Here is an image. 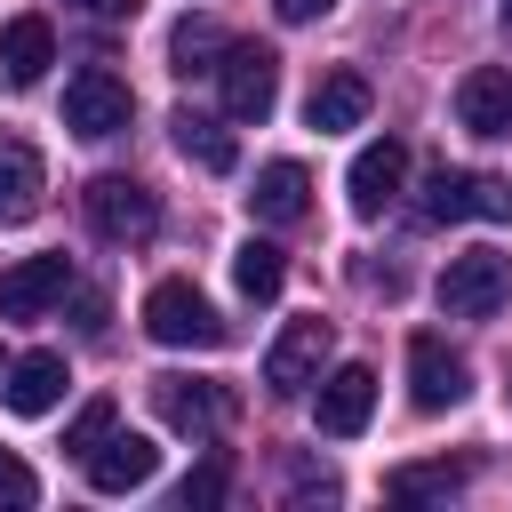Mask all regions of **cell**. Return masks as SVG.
Instances as JSON below:
<instances>
[{
	"instance_id": "obj_1",
	"label": "cell",
	"mask_w": 512,
	"mask_h": 512,
	"mask_svg": "<svg viewBox=\"0 0 512 512\" xmlns=\"http://www.w3.org/2000/svg\"><path fill=\"white\" fill-rule=\"evenodd\" d=\"M144 336L168 344V352H216L232 328L216 320V304H208L192 280H160V288L144 296Z\"/></svg>"
},
{
	"instance_id": "obj_2",
	"label": "cell",
	"mask_w": 512,
	"mask_h": 512,
	"mask_svg": "<svg viewBox=\"0 0 512 512\" xmlns=\"http://www.w3.org/2000/svg\"><path fill=\"white\" fill-rule=\"evenodd\" d=\"M504 304H512V256H504V248H464V256L440 264V312L488 320V312H504Z\"/></svg>"
},
{
	"instance_id": "obj_3",
	"label": "cell",
	"mask_w": 512,
	"mask_h": 512,
	"mask_svg": "<svg viewBox=\"0 0 512 512\" xmlns=\"http://www.w3.org/2000/svg\"><path fill=\"white\" fill-rule=\"evenodd\" d=\"M424 224H464V216H488V224H504L512 216V184L504 176H480V168H432L424 176Z\"/></svg>"
},
{
	"instance_id": "obj_4",
	"label": "cell",
	"mask_w": 512,
	"mask_h": 512,
	"mask_svg": "<svg viewBox=\"0 0 512 512\" xmlns=\"http://www.w3.org/2000/svg\"><path fill=\"white\" fill-rule=\"evenodd\" d=\"M80 208H88V224H96L104 240H152V232H160V200H152V184H136V176H96V184L80 192Z\"/></svg>"
},
{
	"instance_id": "obj_5",
	"label": "cell",
	"mask_w": 512,
	"mask_h": 512,
	"mask_svg": "<svg viewBox=\"0 0 512 512\" xmlns=\"http://www.w3.org/2000/svg\"><path fill=\"white\" fill-rule=\"evenodd\" d=\"M152 408L168 432H192V440H216L232 424V392L208 376H152Z\"/></svg>"
},
{
	"instance_id": "obj_6",
	"label": "cell",
	"mask_w": 512,
	"mask_h": 512,
	"mask_svg": "<svg viewBox=\"0 0 512 512\" xmlns=\"http://www.w3.org/2000/svg\"><path fill=\"white\" fill-rule=\"evenodd\" d=\"M216 80H224V112H232V120H264V112L280 104V56H272V48L232 40L224 64H216Z\"/></svg>"
},
{
	"instance_id": "obj_7",
	"label": "cell",
	"mask_w": 512,
	"mask_h": 512,
	"mask_svg": "<svg viewBox=\"0 0 512 512\" xmlns=\"http://www.w3.org/2000/svg\"><path fill=\"white\" fill-rule=\"evenodd\" d=\"M136 120V96H128V80H112L104 64H88L72 88H64V128L72 136H120Z\"/></svg>"
},
{
	"instance_id": "obj_8",
	"label": "cell",
	"mask_w": 512,
	"mask_h": 512,
	"mask_svg": "<svg viewBox=\"0 0 512 512\" xmlns=\"http://www.w3.org/2000/svg\"><path fill=\"white\" fill-rule=\"evenodd\" d=\"M464 392H472L464 352H448L440 336H408V400H416L424 416H440V408H456Z\"/></svg>"
},
{
	"instance_id": "obj_9",
	"label": "cell",
	"mask_w": 512,
	"mask_h": 512,
	"mask_svg": "<svg viewBox=\"0 0 512 512\" xmlns=\"http://www.w3.org/2000/svg\"><path fill=\"white\" fill-rule=\"evenodd\" d=\"M400 184H408V144H400V136H376V144L352 152V176H344L352 216H384V208L400 200Z\"/></svg>"
},
{
	"instance_id": "obj_10",
	"label": "cell",
	"mask_w": 512,
	"mask_h": 512,
	"mask_svg": "<svg viewBox=\"0 0 512 512\" xmlns=\"http://www.w3.org/2000/svg\"><path fill=\"white\" fill-rule=\"evenodd\" d=\"M320 360H328V320H288L264 352V384L280 400H296L304 384H320Z\"/></svg>"
},
{
	"instance_id": "obj_11",
	"label": "cell",
	"mask_w": 512,
	"mask_h": 512,
	"mask_svg": "<svg viewBox=\"0 0 512 512\" xmlns=\"http://www.w3.org/2000/svg\"><path fill=\"white\" fill-rule=\"evenodd\" d=\"M64 288H72V256L64 248L56 256H24V264L0 272V320H40L48 304H64Z\"/></svg>"
},
{
	"instance_id": "obj_12",
	"label": "cell",
	"mask_w": 512,
	"mask_h": 512,
	"mask_svg": "<svg viewBox=\"0 0 512 512\" xmlns=\"http://www.w3.org/2000/svg\"><path fill=\"white\" fill-rule=\"evenodd\" d=\"M80 464H88V488H96V496H128V488H144V480L160 472V448H152L144 432H104Z\"/></svg>"
},
{
	"instance_id": "obj_13",
	"label": "cell",
	"mask_w": 512,
	"mask_h": 512,
	"mask_svg": "<svg viewBox=\"0 0 512 512\" xmlns=\"http://www.w3.org/2000/svg\"><path fill=\"white\" fill-rule=\"evenodd\" d=\"M376 416V368L368 360H344L328 384H320V432L328 440H360Z\"/></svg>"
},
{
	"instance_id": "obj_14",
	"label": "cell",
	"mask_w": 512,
	"mask_h": 512,
	"mask_svg": "<svg viewBox=\"0 0 512 512\" xmlns=\"http://www.w3.org/2000/svg\"><path fill=\"white\" fill-rule=\"evenodd\" d=\"M456 120L472 136H512V72L504 64H472L456 80Z\"/></svg>"
},
{
	"instance_id": "obj_15",
	"label": "cell",
	"mask_w": 512,
	"mask_h": 512,
	"mask_svg": "<svg viewBox=\"0 0 512 512\" xmlns=\"http://www.w3.org/2000/svg\"><path fill=\"white\" fill-rule=\"evenodd\" d=\"M64 384H72L64 352H24V360H8V376H0V400H8L16 416H48V408L64 400Z\"/></svg>"
},
{
	"instance_id": "obj_16",
	"label": "cell",
	"mask_w": 512,
	"mask_h": 512,
	"mask_svg": "<svg viewBox=\"0 0 512 512\" xmlns=\"http://www.w3.org/2000/svg\"><path fill=\"white\" fill-rule=\"evenodd\" d=\"M40 192H48V168L24 136H0V224H32L40 216Z\"/></svg>"
},
{
	"instance_id": "obj_17",
	"label": "cell",
	"mask_w": 512,
	"mask_h": 512,
	"mask_svg": "<svg viewBox=\"0 0 512 512\" xmlns=\"http://www.w3.org/2000/svg\"><path fill=\"white\" fill-rule=\"evenodd\" d=\"M368 104H376V96H368V80H360V72H320V80H312V96H304V120H312L320 136H344V128H360V120H368Z\"/></svg>"
},
{
	"instance_id": "obj_18",
	"label": "cell",
	"mask_w": 512,
	"mask_h": 512,
	"mask_svg": "<svg viewBox=\"0 0 512 512\" xmlns=\"http://www.w3.org/2000/svg\"><path fill=\"white\" fill-rule=\"evenodd\" d=\"M48 64H56V24H48V16H8V24H0V72H8L16 88H32Z\"/></svg>"
},
{
	"instance_id": "obj_19",
	"label": "cell",
	"mask_w": 512,
	"mask_h": 512,
	"mask_svg": "<svg viewBox=\"0 0 512 512\" xmlns=\"http://www.w3.org/2000/svg\"><path fill=\"white\" fill-rule=\"evenodd\" d=\"M248 208H256V224H296V216L312 208V176H304V160H264Z\"/></svg>"
},
{
	"instance_id": "obj_20",
	"label": "cell",
	"mask_w": 512,
	"mask_h": 512,
	"mask_svg": "<svg viewBox=\"0 0 512 512\" xmlns=\"http://www.w3.org/2000/svg\"><path fill=\"white\" fill-rule=\"evenodd\" d=\"M168 128H176V152H184L192 168H208V176H232L240 144H232V128H224V120H208V112H176Z\"/></svg>"
},
{
	"instance_id": "obj_21",
	"label": "cell",
	"mask_w": 512,
	"mask_h": 512,
	"mask_svg": "<svg viewBox=\"0 0 512 512\" xmlns=\"http://www.w3.org/2000/svg\"><path fill=\"white\" fill-rule=\"evenodd\" d=\"M224 48H232V40H224L216 16H184V24L168 32V72H184V80H192V72H216Z\"/></svg>"
},
{
	"instance_id": "obj_22",
	"label": "cell",
	"mask_w": 512,
	"mask_h": 512,
	"mask_svg": "<svg viewBox=\"0 0 512 512\" xmlns=\"http://www.w3.org/2000/svg\"><path fill=\"white\" fill-rule=\"evenodd\" d=\"M232 288H240L248 304H272V296L288 288V256H280L272 240H240V248H232Z\"/></svg>"
},
{
	"instance_id": "obj_23",
	"label": "cell",
	"mask_w": 512,
	"mask_h": 512,
	"mask_svg": "<svg viewBox=\"0 0 512 512\" xmlns=\"http://www.w3.org/2000/svg\"><path fill=\"white\" fill-rule=\"evenodd\" d=\"M456 488H464V464H456V456H440V464H400V472L384 480L392 504H432V496H456Z\"/></svg>"
},
{
	"instance_id": "obj_24",
	"label": "cell",
	"mask_w": 512,
	"mask_h": 512,
	"mask_svg": "<svg viewBox=\"0 0 512 512\" xmlns=\"http://www.w3.org/2000/svg\"><path fill=\"white\" fill-rule=\"evenodd\" d=\"M224 488H232V464H224V456H208L200 472H184V488H176V512H208V504H224Z\"/></svg>"
},
{
	"instance_id": "obj_25",
	"label": "cell",
	"mask_w": 512,
	"mask_h": 512,
	"mask_svg": "<svg viewBox=\"0 0 512 512\" xmlns=\"http://www.w3.org/2000/svg\"><path fill=\"white\" fill-rule=\"evenodd\" d=\"M112 424H120V408H112V400H88V408H80V416L64 424V448H72V456H88V448H96V440H104Z\"/></svg>"
},
{
	"instance_id": "obj_26",
	"label": "cell",
	"mask_w": 512,
	"mask_h": 512,
	"mask_svg": "<svg viewBox=\"0 0 512 512\" xmlns=\"http://www.w3.org/2000/svg\"><path fill=\"white\" fill-rule=\"evenodd\" d=\"M24 504H40V480H32V464H24V456H8V448H0V512H24Z\"/></svg>"
},
{
	"instance_id": "obj_27",
	"label": "cell",
	"mask_w": 512,
	"mask_h": 512,
	"mask_svg": "<svg viewBox=\"0 0 512 512\" xmlns=\"http://www.w3.org/2000/svg\"><path fill=\"white\" fill-rule=\"evenodd\" d=\"M296 496H304V504H312V496L328 504V496H336V472H312V464H296Z\"/></svg>"
},
{
	"instance_id": "obj_28",
	"label": "cell",
	"mask_w": 512,
	"mask_h": 512,
	"mask_svg": "<svg viewBox=\"0 0 512 512\" xmlns=\"http://www.w3.org/2000/svg\"><path fill=\"white\" fill-rule=\"evenodd\" d=\"M272 8H280V16H288V24H312V16H328V8H336V0H272Z\"/></svg>"
},
{
	"instance_id": "obj_29",
	"label": "cell",
	"mask_w": 512,
	"mask_h": 512,
	"mask_svg": "<svg viewBox=\"0 0 512 512\" xmlns=\"http://www.w3.org/2000/svg\"><path fill=\"white\" fill-rule=\"evenodd\" d=\"M72 8H88V16H136L144 0H72Z\"/></svg>"
},
{
	"instance_id": "obj_30",
	"label": "cell",
	"mask_w": 512,
	"mask_h": 512,
	"mask_svg": "<svg viewBox=\"0 0 512 512\" xmlns=\"http://www.w3.org/2000/svg\"><path fill=\"white\" fill-rule=\"evenodd\" d=\"M496 16H504V24H512V0H496Z\"/></svg>"
},
{
	"instance_id": "obj_31",
	"label": "cell",
	"mask_w": 512,
	"mask_h": 512,
	"mask_svg": "<svg viewBox=\"0 0 512 512\" xmlns=\"http://www.w3.org/2000/svg\"><path fill=\"white\" fill-rule=\"evenodd\" d=\"M0 376H8V368H0Z\"/></svg>"
}]
</instances>
